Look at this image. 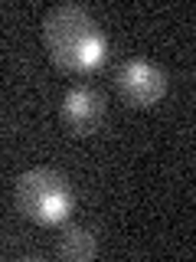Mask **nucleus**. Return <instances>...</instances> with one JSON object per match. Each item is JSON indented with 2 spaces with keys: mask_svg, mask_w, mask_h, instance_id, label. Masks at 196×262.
<instances>
[{
  "mask_svg": "<svg viewBox=\"0 0 196 262\" xmlns=\"http://www.w3.org/2000/svg\"><path fill=\"white\" fill-rule=\"evenodd\" d=\"M108 121V102L105 95L92 85H76L69 95L62 98V125L69 128V135L88 138Z\"/></svg>",
  "mask_w": 196,
  "mask_h": 262,
  "instance_id": "3",
  "label": "nucleus"
},
{
  "mask_svg": "<svg viewBox=\"0 0 196 262\" xmlns=\"http://www.w3.org/2000/svg\"><path fill=\"white\" fill-rule=\"evenodd\" d=\"M16 207L36 223H59L72 210V190L65 177L53 167H33L16 180Z\"/></svg>",
  "mask_w": 196,
  "mask_h": 262,
  "instance_id": "2",
  "label": "nucleus"
},
{
  "mask_svg": "<svg viewBox=\"0 0 196 262\" xmlns=\"http://www.w3.org/2000/svg\"><path fill=\"white\" fill-rule=\"evenodd\" d=\"M114 82H118L121 98L131 102L134 108H151V105H157L163 98V92H167V76L147 59H128L118 69V79Z\"/></svg>",
  "mask_w": 196,
  "mask_h": 262,
  "instance_id": "4",
  "label": "nucleus"
},
{
  "mask_svg": "<svg viewBox=\"0 0 196 262\" xmlns=\"http://www.w3.org/2000/svg\"><path fill=\"white\" fill-rule=\"evenodd\" d=\"M95 249H98V243L88 226H69L59 236V243H56V252L69 262H88L95 256Z\"/></svg>",
  "mask_w": 196,
  "mask_h": 262,
  "instance_id": "5",
  "label": "nucleus"
},
{
  "mask_svg": "<svg viewBox=\"0 0 196 262\" xmlns=\"http://www.w3.org/2000/svg\"><path fill=\"white\" fill-rule=\"evenodd\" d=\"M43 43L49 49V59L59 69L88 72L105 56V36L98 23L76 4L53 7L43 20Z\"/></svg>",
  "mask_w": 196,
  "mask_h": 262,
  "instance_id": "1",
  "label": "nucleus"
}]
</instances>
